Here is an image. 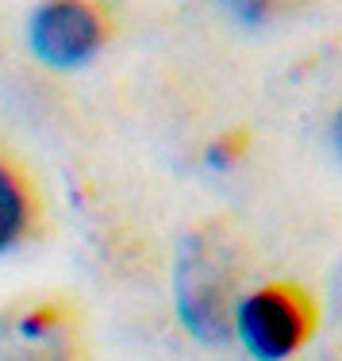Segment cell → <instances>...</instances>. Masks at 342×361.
<instances>
[{"label":"cell","mask_w":342,"mask_h":361,"mask_svg":"<svg viewBox=\"0 0 342 361\" xmlns=\"http://www.w3.org/2000/svg\"><path fill=\"white\" fill-rule=\"evenodd\" d=\"M327 139L335 146V154L342 158V104L335 108V116H331V123H327Z\"/></svg>","instance_id":"8992f818"},{"label":"cell","mask_w":342,"mask_h":361,"mask_svg":"<svg viewBox=\"0 0 342 361\" xmlns=\"http://www.w3.org/2000/svg\"><path fill=\"white\" fill-rule=\"evenodd\" d=\"M0 361H97L85 307L58 288L0 300Z\"/></svg>","instance_id":"7a4b0ae2"},{"label":"cell","mask_w":342,"mask_h":361,"mask_svg":"<svg viewBox=\"0 0 342 361\" xmlns=\"http://www.w3.org/2000/svg\"><path fill=\"white\" fill-rule=\"evenodd\" d=\"M250 243L235 219H204L185 231L173 265V304L181 326L204 346H227L238 300L250 281Z\"/></svg>","instance_id":"6da1fadb"},{"label":"cell","mask_w":342,"mask_h":361,"mask_svg":"<svg viewBox=\"0 0 342 361\" xmlns=\"http://www.w3.org/2000/svg\"><path fill=\"white\" fill-rule=\"evenodd\" d=\"M50 204L31 161L0 139V257L20 254L47 238Z\"/></svg>","instance_id":"5b68a950"},{"label":"cell","mask_w":342,"mask_h":361,"mask_svg":"<svg viewBox=\"0 0 342 361\" xmlns=\"http://www.w3.org/2000/svg\"><path fill=\"white\" fill-rule=\"evenodd\" d=\"M319 331V300L300 281H266L246 288L238 300L231 342L254 361H288L296 357Z\"/></svg>","instance_id":"3957f363"},{"label":"cell","mask_w":342,"mask_h":361,"mask_svg":"<svg viewBox=\"0 0 342 361\" xmlns=\"http://www.w3.org/2000/svg\"><path fill=\"white\" fill-rule=\"evenodd\" d=\"M119 16L100 0H47L31 8L28 42L50 70H81L112 47Z\"/></svg>","instance_id":"277c9868"}]
</instances>
